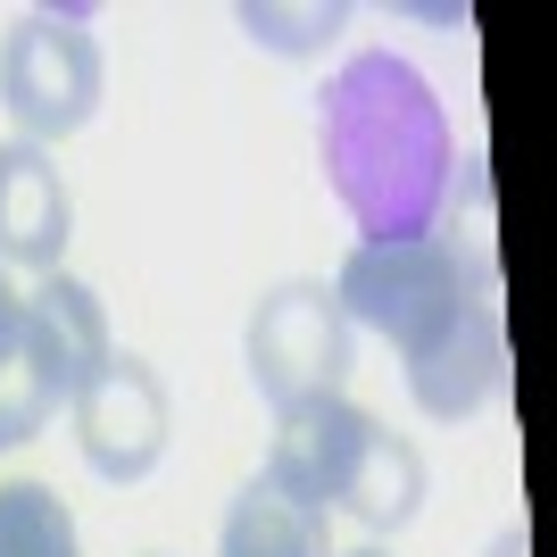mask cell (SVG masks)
I'll use <instances>...</instances> for the list:
<instances>
[{
    "label": "cell",
    "instance_id": "cell-12",
    "mask_svg": "<svg viewBox=\"0 0 557 557\" xmlns=\"http://www.w3.org/2000/svg\"><path fill=\"white\" fill-rule=\"evenodd\" d=\"M59 408H67V374L50 367V349L34 342V325L17 308V325L0 342V449H25Z\"/></svg>",
    "mask_w": 557,
    "mask_h": 557
},
{
    "label": "cell",
    "instance_id": "cell-5",
    "mask_svg": "<svg viewBox=\"0 0 557 557\" xmlns=\"http://www.w3.org/2000/svg\"><path fill=\"white\" fill-rule=\"evenodd\" d=\"M67 417H75V449H84V466H92L100 483H116V491L141 483V474L166 458V433H175L166 383H159V367H150L141 349H109L100 374L67 399Z\"/></svg>",
    "mask_w": 557,
    "mask_h": 557
},
{
    "label": "cell",
    "instance_id": "cell-8",
    "mask_svg": "<svg viewBox=\"0 0 557 557\" xmlns=\"http://www.w3.org/2000/svg\"><path fill=\"white\" fill-rule=\"evenodd\" d=\"M499 374H508V333H499V300H483L449 342L408 358V399H417L433 424H466L499 392Z\"/></svg>",
    "mask_w": 557,
    "mask_h": 557
},
{
    "label": "cell",
    "instance_id": "cell-18",
    "mask_svg": "<svg viewBox=\"0 0 557 557\" xmlns=\"http://www.w3.org/2000/svg\"><path fill=\"white\" fill-rule=\"evenodd\" d=\"M150 557H166V549H150Z\"/></svg>",
    "mask_w": 557,
    "mask_h": 557
},
{
    "label": "cell",
    "instance_id": "cell-14",
    "mask_svg": "<svg viewBox=\"0 0 557 557\" xmlns=\"http://www.w3.org/2000/svg\"><path fill=\"white\" fill-rule=\"evenodd\" d=\"M0 557H84V533L50 483H34V474L0 483Z\"/></svg>",
    "mask_w": 557,
    "mask_h": 557
},
{
    "label": "cell",
    "instance_id": "cell-4",
    "mask_svg": "<svg viewBox=\"0 0 557 557\" xmlns=\"http://www.w3.org/2000/svg\"><path fill=\"white\" fill-rule=\"evenodd\" d=\"M242 367H250L258 399H267L275 417L342 392L349 383V317H342V300H333V283H317V275L275 283V292L250 308V325H242Z\"/></svg>",
    "mask_w": 557,
    "mask_h": 557
},
{
    "label": "cell",
    "instance_id": "cell-3",
    "mask_svg": "<svg viewBox=\"0 0 557 557\" xmlns=\"http://www.w3.org/2000/svg\"><path fill=\"white\" fill-rule=\"evenodd\" d=\"M109 92V59L92 42L84 9H34L9 25L0 42V109L17 116V141L50 150V141L84 134Z\"/></svg>",
    "mask_w": 557,
    "mask_h": 557
},
{
    "label": "cell",
    "instance_id": "cell-13",
    "mask_svg": "<svg viewBox=\"0 0 557 557\" xmlns=\"http://www.w3.org/2000/svg\"><path fill=\"white\" fill-rule=\"evenodd\" d=\"M417 508H424V449L417 442H399L392 424H383V442H374V458L358 466V483H349V499H342V516L358 524V533H399V524H417Z\"/></svg>",
    "mask_w": 557,
    "mask_h": 557
},
{
    "label": "cell",
    "instance_id": "cell-10",
    "mask_svg": "<svg viewBox=\"0 0 557 557\" xmlns=\"http://www.w3.org/2000/svg\"><path fill=\"white\" fill-rule=\"evenodd\" d=\"M216 557H333V524L292 508L275 483L250 474V483L233 491L225 524H216Z\"/></svg>",
    "mask_w": 557,
    "mask_h": 557
},
{
    "label": "cell",
    "instance_id": "cell-7",
    "mask_svg": "<svg viewBox=\"0 0 557 557\" xmlns=\"http://www.w3.org/2000/svg\"><path fill=\"white\" fill-rule=\"evenodd\" d=\"M67 233H75V200H67L59 159L34 150V141H0V267L59 275Z\"/></svg>",
    "mask_w": 557,
    "mask_h": 557
},
{
    "label": "cell",
    "instance_id": "cell-2",
    "mask_svg": "<svg viewBox=\"0 0 557 557\" xmlns=\"http://www.w3.org/2000/svg\"><path fill=\"white\" fill-rule=\"evenodd\" d=\"M333 300H342L349 333L358 325L383 333V342L399 349V367H408V358H424L433 342H449L483 300H499V283H474L458 258L433 250V242H358V250L342 258V275H333Z\"/></svg>",
    "mask_w": 557,
    "mask_h": 557
},
{
    "label": "cell",
    "instance_id": "cell-16",
    "mask_svg": "<svg viewBox=\"0 0 557 557\" xmlns=\"http://www.w3.org/2000/svg\"><path fill=\"white\" fill-rule=\"evenodd\" d=\"M483 557H533V533H524V524H508V533L491 541V549H483Z\"/></svg>",
    "mask_w": 557,
    "mask_h": 557
},
{
    "label": "cell",
    "instance_id": "cell-1",
    "mask_svg": "<svg viewBox=\"0 0 557 557\" xmlns=\"http://www.w3.org/2000/svg\"><path fill=\"white\" fill-rule=\"evenodd\" d=\"M317 166L358 242H424L458 166L449 116L399 50H358L317 92Z\"/></svg>",
    "mask_w": 557,
    "mask_h": 557
},
{
    "label": "cell",
    "instance_id": "cell-15",
    "mask_svg": "<svg viewBox=\"0 0 557 557\" xmlns=\"http://www.w3.org/2000/svg\"><path fill=\"white\" fill-rule=\"evenodd\" d=\"M233 25H242L258 50H275V59H325V50L342 42L349 9H333V0H308V9H283V0H242V9H233Z\"/></svg>",
    "mask_w": 557,
    "mask_h": 557
},
{
    "label": "cell",
    "instance_id": "cell-11",
    "mask_svg": "<svg viewBox=\"0 0 557 557\" xmlns=\"http://www.w3.org/2000/svg\"><path fill=\"white\" fill-rule=\"evenodd\" d=\"M433 250H449L474 283H499V216H491V166L483 150H466L442 184V209H433Z\"/></svg>",
    "mask_w": 557,
    "mask_h": 557
},
{
    "label": "cell",
    "instance_id": "cell-6",
    "mask_svg": "<svg viewBox=\"0 0 557 557\" xmlns=\"http://www.w3.org/2000/svg\"><path fill=\"white\" fill-rule=\"evenodd\" d=\"M374 442H383V417H367L349 392L308 399V408H283V417H275V442H267V466H258V483H275L292 508H308V516H325V524H333Z\"/></svg>",
    "mask_w": 557,
    "mask_h": 557
},
{
    "label": "cell",
    "instance_id": "cell-9",
    "mask_svg": "<svg viewBox=\"0 0 557 557\" xmlns=\"http://www.w3.org/2000/svg\"><path fill=\"white\" fill-rule=\"evenodd\" d=\"M25 325H34V342L50 349V367L67 374V399L84 392L100 374V358H109V308H100L92 283H75L67 267L59 275H34V292H25Z\"/></svg>",
    "mask_w": 557,
    "mask_h": 557
},
{
    "label": "cell",
    "instance_id": "cell-17",
    "mask_svg": "<svg viewBox=\"0 0 557 557\" xmlns=\"http://www.w3.org/2000/svg\"><path fill=\"white\" fill-rule=\"evenodd\" d=\"M333 557H392V549H374V541H367V549H333Z\"/></svg>",
    "mask_w": 557,
    "mask_h": 557
}]
</instances>
